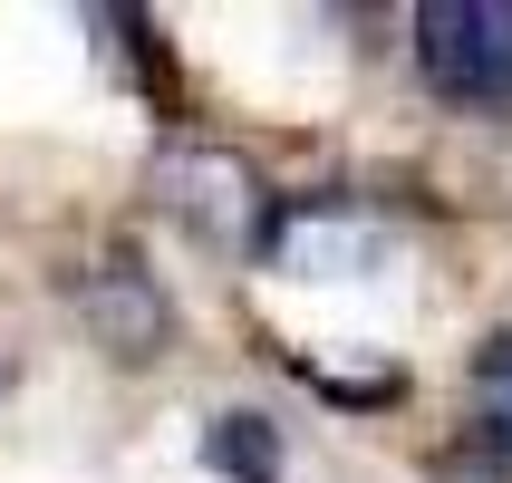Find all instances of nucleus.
<instances>
[{
  "label": "nucleus",
  "mask_w": 512,
  "mask_h": 483,
  "mask_svg": "<svg viewBox=\"0 0 512 483\" xmlns=\"http://www.w3.org/2000/svg\"><path fill=\"white\" fill-rule=\"evenodd\" d=\"M416 68L455 107H512V0H426Z\"/></svg>",
  "instance_id": "f257e3e1"
},
{
  "label": "nucleus",
  "mask_w": 512,
  "mask_h": 483,
  "mask_svg": "<svg viewBox=\"0 0 512 483\" xmlns=\"http://www.w3.org/2000/svg\"><path fill=\"white\" fill-rule=\"evenodd\" d=\"M87 310H97V329H107L126 358H155V339H165V300L136 281V261H126V271H107V281L87 290Z\"/></svg>",
  "instance_id": "f03ea898"
},
{
  "label": "nucleus",
  "mask_w": 512,
  "mask_h": 483,
  "mask_svg": "<svg viewBox=\"0 0 512 483\" xmlns=\"http://www.w3.org/2000/svg\"><path fill=\"white\" fill-rule=\"evenodd\" d=\"M203 464L232 483H281V426H261V416H223V426H203Z\"/></svg>",
  "instance_id": "7ed1b4c3"
},
{
  "label": "nucleus",
  "mask_w": 512,
  "mask_h": 483,
  "mask_svg": "<svg viewBox=\"0 0 512 483\" xmlns=\"http://www.w3.org/2000/svg\"><path fill=\"white\" fill-rule=\"evenodd\" d=\"M435 483H512V445L493 426H464L455 445H435V464H426Z\"/></svg>",
  "instance_id": "20e7f679"
},
{
  "label": "nucleus",
  "mask_w": 512,
  "mask_h": 483,
  "mask_svg": "<svg viewBox=\"0 0 512 483\" xmlns=\"http://www.w3.org/2000/svg\"><path fill=\"white\" fill-rule=\"evenodd\" d=\"M474 387H484V416L474 426H493L512 445V339H484V358H474Z\"/></svg>",
  "instance_id": "39448f33"
}]
</instances>
